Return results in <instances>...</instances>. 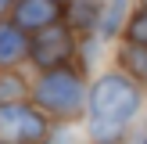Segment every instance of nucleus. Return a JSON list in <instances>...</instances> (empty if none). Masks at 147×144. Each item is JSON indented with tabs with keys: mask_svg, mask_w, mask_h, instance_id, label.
<instances>
[{
	"mask_svg": "<svg viewBox=\"0 0 147 144\" xmlns=\"http://www.w3.org/2000/svg\"><path fill=\"white\" fill-rule=\"evenodd\" d=\"M29 101V79L18 69H0V105Z\"/></svg>",
	"mask_w": 147,
	"mask_h": 144,
	"instance_id": "9b49d317",
	"label": "nucleus"
},
{
	"mask_svg": "<svg viewBox=\"0 0 147 144\" xmlns=\"http://www.w3.org/2000/svg\"><path fill=\"white\" fill-rule=\"evenodd\" d=\"M133 144H147V130H140V133L133 137Z\"/></svg>",
	"mask_w": 147,
	"mask_h": 144,
	"instance_id": "2eb2a0df",
	"label": "nucleus"
},
{
	"mask_svg": "<svg viewBox=\"0 0 147 144\" xmlns=\"http://www.w3.org/2000/svg\"><path fill=\"white\" fill-rule=\"evenodd\" d=\"M104 58V43L97 36H76V54H72V69L83 72V76H93Z\"/></svg>",
	"mask_w": 147,
	"mask_h": 144,
	"instance_id": "9d476101",
	"label": "nucleus"
},
{
	"mask_svg": "<svg viewBox=\"0 0 147 144\" xmlns=\"http://www.w3.org/2000/svg\"><path fill=\"white\" fill-rule=\"evenodd\" d=\"M140 7H147V0H140Z\"/></svg>",
	"mask_w": 147,
	"mask_h": 144,
	"instance_id": "dca6fc26",
	"label": "nucleus"
},
{
	"mask_svg": "<svg viewBox=\"0 0 147 144\" xmlns=\"http://www.w3.org/2000/svg\"><path fill=\"white\" fill-rule=\"evenodd\" d=\"M29 101L50 122H76L79 115H86V76L72 65L36 72V79L29 83Z\"/></svg>",
	"mask_w": 147,
	"mask_h": 144,
	"instance_id": "f03ea898",
	"label": "nucleus"
},
{
	"mask_svg": "<svg viewBox=\"0 0 147 144\" xmlns=\"http://www.w3.org/2000/svg\"><path fill=\"white\" fill-rule=\"evenodd\" d=\"M61 14H65V0H14L7 18L25 33H36V29L61 22Z\"/></svg>",
	"mask_w": 147,
	"mask_h": 144,
	"instance_id": "39448f33",
	"label": "nucleus"
},
{
	"mask_svg": "<svg viewBox=\"0 0 147 144\" xmlns=\"http://www.w3.org/2000/svg\"><path fill=\"white\" fill-rule=\"evenodd\" d=\"M29 58V33L11 18H0V69H22Z\"/></svg>",
	"mask_w": 147,
	"mask_h": 144,
	"instance_id": "423d86ee",
	"label": "nucleus"
},
{
	"mask_svg": "<svg viewBox=\"0 0 147 144\" xmlns=\"http://www.w3.org/2000/svg\"><path fill=\"white\" fill-rule=\"evenodd\" d=\"M43 144H79V141H76V133H72L68 122H54V126H50V133L43 137Z\"/></svg>",
	"mask_w": 147,
	"mask_h": 144,
	"instance_id": "ddd939ff",
	"label": "nucleus"
},
{
	"mask_svg": "<svg viewBox=\"0 0 147 144\" xmlns=\"http://www.w3.org/2000/svg\"><path fill=\"white\" fill-rule=\"evenodd\" d=\"M11 7H14V0H0V18H7V14H11Z\"/></svg>",
	"mask_w": 147,
	"mask_h": 144,
	"instance_id": "4468645a",
	"label": "nucleus"
},
{
	"mask_svg": "<svg viewBox=\"0 0 147 144\" xmlns=\"http://www.w3.org/2000/svg\"><path fill=\"white\" fill-rule=\"evenodd\" d=\"M115 69L126 72L129 79H136V83L147 90V47L129 43V40H119V47H115Z\"/></svg>",
	"mask_w": 147,
	"mask_h": 144,
	"instance_id": "6e6552de",
	"label": "nucleus"
},
{
	"mask_svg": "<svg viewBox=\"0 0 147 144\" xmlns=\"http://www.w3.org/2000/svg\"><path fill=\"white\" fill-rule=\"evenodd\" d=\"M126 18H129V0H104L100 18H97V40H100V43H115V40H122Z\"/></svg>",
	"mask_w": 147,
	"mask_h": 144,
	"instance_id": "1a4fd4ad",
	"label": "nucleus"
},
{
	"mask_svg": "<svg viewBox=\"0 0 147 144\" xmlns=\"http://www.w3.org/2000/svg\"><path fill=\"white\" fill-rule=\"evenodd\" d=\"M54 122L32 105V101H14L0 105V144H43Z\"/></svg>",
	"mask_w": 147,
	"mask_h": 144,
	"instance_id": "20e7f679",
	"label": "nucleus"
},
{
	"mask_svg": "<svg viewBox=\"0 0 147 144\" xmlns=\"http://www.w3.org/2000/svg\"><path fill=\"white\" fill-rule=\"evenodd\" d=\"M122 40L147 47V7H136V11H129V18H126V29H122Z\"/></svg>",
	"mask_w": 147,
	"mask_h": 144,
	"instance_id": "f8f14e48",
	"label": "nucleus"
},
{
	"mask_svg": "<svg viewBox=\"0 0 147 144\" xmlns=\"http://www.w3.org/2000/svg\"><path fill=\"white\" fill-rule=\"evenodd\" d=\"M100 7H104V0H65L61 22H65L76 36H97Z\"/></svg>",
	"mask_w": 147,
	"mask_h": 144,
	"instance_id": "0eeeda50",
	"label": "nucleus"
},
{
	"mask_svg": "<svg viewBox=\"0 0 147 144\" xmlns=\"http://www.w3.org/2000/svg\"><path fill=\"white\" fill-rule=\"evenodd\" d=\"M144 86L119 69L93 72L86 83V137L90 144H122L144 112Z\"/></svg>",
	"mask_w": 147,
	"mask_h": 144,
	"instance_id": "f257e3e1",
	"label": "nucleus"
},
{
	"mask_svg": "<svg viewBox=\"0 0 147 144\" xmlns=\"http://www.w3.org/2000/svg\"><path fill=\"white\" fill-rule=\"evenodd\" d=\"M72 54H76V33L65 22H54L47 29L29 33L25 65H32L36 72H50V69H61V65H72Z\"/></svg>",
	"mask_w": 147,
	"mask_h": 144,
	"instance_id": "7ed1b4c3",
	"label": "nucleus"
}]
</instances>
